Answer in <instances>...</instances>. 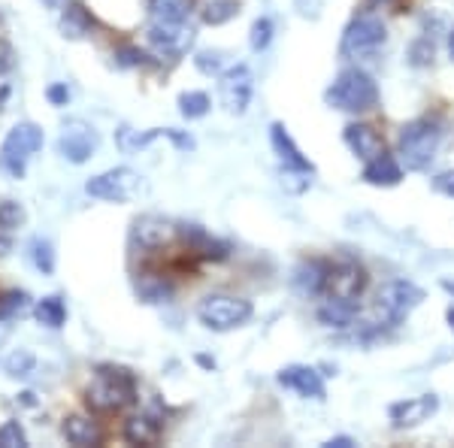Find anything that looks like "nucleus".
<instances>
[{"label":"nucleus","instance_id":"nucleus-1","mask_svg":"<svg viewBox=\"0 0 454 448\" xmlns=\"http://www.w3.org/2000/svg\"><path fill=\"white\" fill-rule=\"evenodd\" d=\"M85 403L91 413L113 415L137 403V376L128 366L104 364L94 370L91 381L85 388Z\"/></svg>","mask_w":454,"mask_h":448},{"label":"nucleus","instance_id":"nucleus-2","mask_svg":"<svg viewBox=\"0 0 454 448\" xmlns=\"http://www.w3.org/2000/svg\"><path fill=\"white\" fill-rule=\"evenodd\" d=\"M439 143H442V122L434 119V115H421V119H412L400 128V139H397V155L400 164L406 170H427L430 161L436 158Z\"/></svg>","mask_w":454,"mask_h":448},{"label":"nucleus","instance_id":"nucleus-3","mask_svg":"<svg viewBox=\"0 0 454 448\" xmlns=\"http://www.w3.org/2000/svg\"><path fill=\"white\" fill-rule=\"evenodd\" d=\"M325 104L340 113H370L379 104V85L361 67H346L327 85Z\"/></svg>","mask_w":454,"mask_h":448},{"label":"nucleus","instance_id":"nucleus-4","mask_svg":"<svg viewBox=\"0 0 454 448\" xmlns=\"http://www.w3.org/2000/svg\"><path fill=\"white\" fill-rule=\"evenodd\" d=\"M43 143H46V134H43L40 124L19 122L16 128H10L4 143H0V170L10 179H25L27 164L43 149Z\"/></svg>","mask_w":454,"mask_h":448},{"label":"nucleus","instance_id":"nucleus-5","mask_svg":"<svg viewBox=\"0 0 454 448\" xmlns=\"http://www.w3.org/2000/svg\"><path fill=\"white\" fill-rule=\"evenodd\" d=\"M254 306L252 300L237 297V294H207V297L197 303V318L207 330L215 334H227V330H237L252 321Z\"/></svg>","mask_w":454,"mask_h":448},{"label":"nucleus","instance_id":"nucleus-6","mask_svg":"<svg viewBox=\"0 0 454 448\" xmlns=\"http://www.w3.org/2000/svg\"><path fill=\"white\" fill-rule=\"evenodd\" d=\"M387 43V28L376 12H364V16L351 19L348 28L342 31L340 40V55L348 61H367L376 58Z\"/></svg>","mask_w":454,"mask_h":448},{"label":"nucleus","instance_id":"nucleus-7","mask_svg":"<svg viewBox=\"0 0 454 448\" xmlns=\"http://www.w3.org/2000/svg\"><path fill=\"white\" fill-rule=\"evenodd\" d=\"M424 303V288L409 279H391L376 291V318L379 325L397 327Z\"/></svg>","mask_w":454,"mask_h":448},{"label":"nucleus","instance_id":"nucleus-8","mask_svg":"<svg viewBox=\"0 0 454 448\" xmlns=\"http://www.w3.org/2000/svg\"><path fill=\"white\" fill-rule=\"evenodd\" d=\"M100 149V134L85 119H67L58 130V155L67 164H88Z\"/></svg>","mask_w":454,"mask_h":448},{"label":"nucleus","instance_id":"nucleus-9","mask_svg":"<svg viewBox=\"0 0 454 448\" xmlns=\"http://www.w3.org/2000/svg\"><path fill=\"white\" fill-rule=\"evenodd\" d=\"M137 191H140V173L130 167H113L85 182V194L106 203H128L137 197Z\"/></svg>","mask_w":454,"mask_h":448},{"label":"nucleus","instance_id":"nucleus-10","mask_svg":"<svg viewBox=\"0 0 454 448\" xmlns=\"http://www.w3.org/2000/svg\"><path fill=\"white\" fill-rule=\"evenodd\" d=\"M194 28L192 21H149V31H145V40L155 49V55L160 58H176L188 55V49L194 46Z\"/></svg>","mask_w":454,"mask_h":448},{"label":"nucleus","instance_id":"nucleus-11","mask_svg":"<svg viewBox=\"0 0 454 448\" xmlns=\"http://www.w3.org/2000/svg\"><path fill=\"white\" fill-rule=\"evenodd\" d=\"M254 94V73L248 64H233L218 76V98L231 115H246Z\"/></svg>","mask_w":454,"mask_h":448},{"label":"nucleus","instance_id":"nucleus-12","mask_svg":"<svg viewBox=\"0 0 454 448\" xmlns=\"http://www.w3.org/2000/svg\"><path fill=\"white\" fill-rule=\"evenodd\" d=\"M367 270L357 261L342 258L331 263V282H327V294L325 297H346V300H357L364 291H367Z\"/></svg>","mask_w":454,"mask_h":448},{"label":"nucleus","instance_id":"nucleus-13","mask_svg":"<svg viewBox=\"0 0 454 448\" xmlns=\"http://www.w3.org/2000/svg\"><path fill=\"white\" fill-rule=\"evenodd\" d=\"M276 379H279L282 388L294 391L297 397H303V400H325V397H327V385H325V379H321V373L315 370V366L288 364V366H282V370L276 373Z\"/></svg>","mask_w":454,"mask_h":448},{"label":"nucleus","instance_id":"nucleus-14","mask_svg":"<svg viewBox=\"0 0 454 448\" xmlns=\"http://www.w3.org/2000/svg\"><path fill=\"white\" fill-rule=\"evenodd\" d=\"M439 409V397L436 394H421V397H409V400L391 403L387 406V418L397 430L419 428V424L430 421Z\"/></svg>","mask_w":454,"mask_h":448},{"label":"nucleus","instance_id":"nucleus-15","mask_svg":"<svg viewBox=\"0 0 454 448\" xmlns=\"http://www.w3.org/2000/svg\"><path fill=\"white\" fill-rule=\"evenodd\" d=\"M179 233V224H173L164 216H140L130 227V240L134 246H140L143 252H158Z\"/></svg>","mask_w":454,"mask_h":448},{"label":"nucleus","instance_id":"nucleus-16","mask_svg":"<svg viewBox=\"0 0 454 448\" xmlns=\"http://www.w3.org/2000/svg\"><path fill=\"white\" fill-rule=\"evenodd\" d=\"M294 288L300 297L306 300H318L327 294V282H331V261L325 258H303L294 267V276H291Z\"/></svg>","mask_w":454,"mask_h":448},{"label":"nucleus","instance_id":"nucleus-17","mask_svg":"<svg viewBox=\"0 0 454 448\" xmlns=\"http://www.w3.org/2000/svg\"><path fill=\"white\" fill-rule=\"evenodd\" d=\"M342 139H346L351 155L361 158L364 164L372 158H379V155H385V139L376 128H372V124L351 122V124H346V130H342Z\"/></svg>","mask_w":454,"mask_h":448},{"label":"nucleus","instance_id":"nucleus-18","mask_svg":"<svg viewBox=\"0 0 454 448\" xmlns=\"http://www.w3.org/2000/svg\"><path fill=\"white\" fill-rule=\"evenodd\" d=\"M176 237L185 240L188 252L194 255V258H203V261H224L227 255H231V246H227L224 240L212 237L209 231H203L200 224H179V233Z\"/></svg>","mask_w":454,"mask_h":448},{"label":"nucleus","instance_id":"nucleus-19","mask_svg":"<svg viewBox=\"0 0 454 448\" xmlns=\"http://www.w3.org/2000/svg\"><path fill=\"white\" fill-rule=\"evenodd\" d=\"M270 145H273L276 158L282 161L285 170H303V173H315L312 161L300 152V145L294 143V137L288 134V128H285L282 122H273L270 124Z\"/></svg>","mask_w":454,"mask_h":448},{"label":"nucleus","instance_id":"nucleus-20","mask_svg":"<svg viewBox=\"0 0 454 448\" xmlns=\"http://www.w3.org/2000/svg\"><path fill=\"white\" fill-rule=\"evenodd\" d=\"M160 433H164V415L155 409H143L124 421V439L130 445H158Z\"/></svg>","mask_w":454,"mask_h":448},{"label":"nucleus","instance_id":"nucleus-21","mask_svg":"<svg viewBox=\"0 0 454 448\" xmlns=\"http://www.w3.org/2000/svg\"><path fill=\"white\" fill-rule=\"evenodd\" d=\"M58 31L64 40H85L94 31V16L82 0H67L61 6V16H58Z\"/></svg>","mask_w":454,"mask_h":448},{"label":"nucleus","instance_id":"nucleus-22","mask_svg":"<svg viewBox=\"0 0 454 448\" xmlns=\"http://www.w3.org/2000/svg\"><path fill=\"white\" fill-rule=\"evenodd\" d=\"M134 291L143 303L149 306H158V303H170L173 294H176V285L167 279L164 273H155V270H140L134 276Z\"/></svg>","mask_w":454,"mask_h":448},{"label":"nucleus","instance_id":"nucleus-23","mask_svg":"<svg viewBox=\"0 0 454 448\" xmlns=\"http://www.w3.org/2000/svg\"><path fill=\"white\" fill-rule=\"evenodd\" d=\"M61 436L76 448H94L104 443V430L91 415H67L61 424Z\"/></svg>","mask_w":454,"mask_h":448},{"label":"nucleus","instance_id":"nucleus-24","mask_svg":"<svg viewBox=\"0 0 454 448\" xmlns=\"http://www.w3.org/2000/svg\"><path fill=\"white\" fill-rule=\"evenodd\" d=\"M357 300H346V297H325V303L318 306V321L325 327H336V330H348L355 327L357 321Z\"/></svg>","mask_w":454,"mask_h":448},{"label":"nucleus","instance_id":"nucleus-25","mask_svg":"<svg viewBox=\"0 0 454 448\" xmlns=\"http://www.w3.org/2000/svg\"><path fill=\"white\" fill-rule=\"evenodd\" d=\"M364 182L376 188H394L403 182V164L394 155H379L364 164Z\"/></svg>","mask_w":454,"mask_h":448},{"label":"nucleus","instance_id":"nucleus-26","mask_svg":"<svg viewBox=\"0 0 454 448\" xmlns=\"http://www.w3.org/2000/svg\"><path fill=\"white\" fill-rule=\"evenodd\" d=\"M194 12L203 25H227L231 19L239 16V0H194Z\"/></svg>","mask_w":454,"mask_h":448},{"label":"nucleus","instance_id":"nucleus-27","mask_svg":"<svg viewBox=\"0 0 454 448\" xmlns=\"http://www.w3.org/2000/svg\"><path fill=\"white\" fill-rule=\"evenodd\" d=\"M149 21H188L192 16V0H145Z\"/></svg>","mask_w":454,"mask_h":448},{"label":"nucleus","instance_id":"nucleus-28","mask_svg":"<svg viewBox=\"0 0 454 448\" xmlns=\"http://www.w3.org/2000/svg\"><path fill=\"white\" fill-rule=\"evenodd\" d=\"M34 318H36V325L58 330V327H64V321H67V306H64L61 297L49 294V297H43L34 303Z\"/></svg>","mask_w":454,"mask_h":448},{"label":"nucleus","instance_id":"nucleus-29","mask_svg":"<svg viewBox=\"0 0 454 448\" xmlns=\"http://www.w3.org/2000/svg\"><path fill=\"white\" fill-rule=\"evenodd\" d=\"M176 104H179L182 119L194 122V119H203V115L209 113L212 100H209V94H207V91H182Z\"/></svg>","mask_w":454,"mask_h":448},{"label":"nucleus","instance_id":"nucleus-30","mask_svg":"<svg viewBox=\"0 0 454 448\" xmlns=\"http://www.w3.org/2000/svg\"><path fill=\"white\" fill-rule=\"evenodd\" d=\"M27 310H31V294H27V291L0 294V321H16Z\"/></svg>","mask_w":454,"mask_h":448},{"label":"nucleus","instance_id":"nucleus-31","mask_svg":"<svg viewBox=\"0 0 454 448\" xmlns=\"http://www.w3.org/2000/svg\"><path fill=\"white\" fill-rule=\"evenodd\" d=\"M34 366H36V358H34V351H27V349H16L4 358V373L12 379H27L34 373Z\"/></svg>","mask_w":454,"mask_h":448},{"label":"nucleus","instance_id":"nucleus-32","mask_svg":"<svg viewBox=\"0 0 454 448\" xmlns=\"http://www.w3.org/2000/svg\"><path fill=\"white\" fill-rule=\"evenodd\" d=\"M31 263L43 276H52L55 273V246L52 242L43 240V237L31 240Z\"/></svg>","mask_w":454,"mask_h":448},{"label":"nucleus","instance_id":"nucleus-33","mask_svg":"<svg viewBox=\"0 0 454 448\" xmlns=\"http://www.w3.org/2000/svg\"><path fill=\"white\" fill-rule=\"evenodd\" d=\"M27 222V212L16 200H4L0 203V233H12Z\"/></svg>","mask_w":454,"mask_h":448},{"label":"nucleus","instance_id":"nucleus-34","mask_svg":"<svg viewBox=\"0 0 454 448\" xmlns=\"http://www.w3.org/2000/svg\"><path fill=\"white\" fill-rule=\"evenodd\" d=\"M194 67L203 73V76H222L224 73V52L222 49H200L194 55Z\"/></svg>","mask_w":454,"mask_h":448},{"label":"nucleus","instance_id":"nucleus-35","mask_svg":"<svg viewBox=\"0 0 454 448\" xmlns=\"http://www.w3.org/2000/svg\"><path fill=\"white\" fill-rule=\"evenodd\" d=\"M115 64H119L121 70H134V67H152V58L149 52H143L140 46H119L115 49Z\"/></svg>","mask_w":454,"mask_h":448},{"label":"nucleus","instance_id":"nucleus-36","mask_svg":"<svg viewBox=\"0 0 454 448\" xmlns=\"http://www.w3.org/2000/svg\"><path fill=\"white\" fill-rule=\"evenodd\" d=\"M273 19H258L252 25V31H248V46H252V52H263V49L270 46V43H273Z\"/></svg>","mask_w":454,"mask_h":448},{"label":"nucleus","instance_id":"nucleus-37","mask_svg":"<svg viewBox=\"0 0 454 448\" xmlns=\"http://www.w3.org/2000/svg\"><path fill=\"white\" fill-rule=\"evenodd\" d=\"M434 55H436V46L430 36H419V40L409 46V64H412V67H430Z\"/></svg>","mask_w":454,"mask_h":448},{"label":"nucleus","instance_id":"nucleus-38","mask_svg":"<svg viewBox=\"0 0 454 448\" xmlns=\"http://www.w3.org/2000/svg\"><path fill=\"white\" fill-rule=\"evenodd\" d=\"M27 433L19 421L0 424V448H27Z\"/></svg>","mask_w":454,"mask_h":448},{"label":"nucleus","instance_id":"nucleus-39","mask_svg":"<svg viewBox=\"0 0 454 448\" xmlns=\"http://www.w3.org/2000/svg\"><path fill=\"white\" fill-rule=\"evenodd\" d=\"M434 191L436 194H445V197H454V170H442V173H436L434 176Z\"/></svg>","mask_w":454,"mask_h":448},{"label":"nucleus","instance_id":"nucleus-40","mask_svg":"<svg viewBox=\"0 0 454 448\" xmlns=\"http://www.w3.org/2000/svg\"><path fill=\"white\" fill-rule=\"evenodd\" d=\"M294 10L300 12L303 19H318L321 10H325V0H294Z\"/></svg>","mask_w":454,"mask_h":448},{"label":"nucleus","instance_id":"nucleus-41","mask_svg":"<svg viewBox=\"0 0 454 448\" xmlns=\"http://www.w3.org/2000/svg\"><path fill=\"white\" fill-rule=\"evenodd\" d=\"M12 67H16V49L6 40H0V76H6Z\"/></svg>","mask_w":454,"mask_h":448},{"label":"nucleus","instance_id":"nucleus-42","mask_svg":"<svg viewBox=\"0 0 454 448\" xmlns=\"http://www.w3.org/2000/svg\"><path fill=\"white\" fill-rule=\"evenodd\" d=\"M46 98H49V104H52V106H67V100H70V88L64 85V83H55V85H49Z\"/></svg>","mask_w":454,"mask_h":448},{"label":"nucleus","instance_id":"nucleus-43","mask_svg":"<svg viewBox=\"0 0 454 448\" xmlns=\"http://www.w3.org/2000/svg\"><path fill=\"white\" fill-rule=\"evenodd\" d=\"M357 443L351 436H333V439H327L325 448H355Z\"/></svg>","mask_w":454,"mask_h":448},{"label":"nucleus","instance_id":"nucleus-44","mask_svg":"<svg viewBox=\"0 0 454 448\" xmlns=\"http://www.w3.org/2000/svg\"><path fill=\"white\" fill-rule=\"evenodd\" d=\"M197 364H200V366H207V370H215V361H212L209 355H197Z\"/></svg>","mask_w":454,"mask_h":448},{"label":"nucleus","instance_id":"nucleus-45","mask_svg":"<svg viewBox=\"0 0 454 448\" xmlns=\"http://www.w3.org/2000/svg\"><path fill=\"white\" fill-rule=\"evenodd\" d=\"M445 46H449V58L454 61V25L449 28V40H445Z\"/></svg>","mask_w":454,"mask_h":448},{"label":"nucleus","instance_id":"nucleus-46","mask_svg":"<svg viewBox=\"0 0 454 448\" xmlns=\"http://www.w3.org/2000/svg\"><path fill=\"white\" fill-rule=\"evenodd\" d=\"M12 248V242H10V237H0V258H4L6 252Z\"/></svg>","mask_w":454,"mask_h":448},{"label":"nucleus","instance_id":"nucleus-47","mask_svg":"<svg viewBox=\"0 0 454 448\" xmlns=\"http://www.w3.org/2000/svg\"><path fill=\"white\" fill-rule=\"evenodd\" d=\"M445 321H449V327L454 330V306H449V312H445Z\"/></svg>","mask_w":454,"mask_h":448},{"label":"nucleus","instance_id":"nucleus-48","mask_svg":"<svg viewBox=\"0 0 454 448\" xmlns=\"http://www.w3.org/2000/svg\"><path fill=\"white\" fill-rule=\"evenodd\" d=\"M442 288H445V291H449V294H451V297H454V282H451V279H442Z\"/></svg>","mask_w":454,"mask_h":448},{"label":"nucleus","instance_id":"nucleus-49","mask_svg":"<svg viewBox=\"0 0 454 448\" xmlns=\"http://www.w3.org/2000/svg\"><path fill=\"white\" fill-rule=\"evenodd\" d=\"M376 6H391V4H397V0H372Z\"/></svg>","mask_w":454,"mask_h":448},{"label":"nucleus","instance_id":"nucleus-50","mask_svg":"<svg viewBox=\"0 0 454 448\" xmlns=\"http://www.w3.org/2000/svg\"><path fill=\"white\" fill-rule=\"evenodd\" d=\"M49 6H61V0H46Z\"/></svg>","mask_w":454,"mask_h":448}]
</instances>
